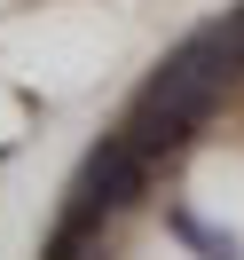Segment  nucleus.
<instances>
[{"label": "nucleus", "mask_w": 244, "mask_h": 260, "mask_svg": "<svg viewBox=\"0 0 244 260\" xmlns=\"http://www.w3.org/2000/svg\"><path fill=\"white\" fill-rule=\"evenodd\" d=\"M142 174H150V158L126 142V134H111L102 150H87L79 181H71V205H79V213H118V205L142 197Z\"/></svg>", "instance_id": "f257e3e1"}, {"label": "nucleus", "mask_w": 244, "mask_h": 260, "mask_svg": "<svg viewBox=\"0 0 244 260\" xmlns=\"http://www.w3.org/2000/svg\"><path fill=\"white\" fill-rule=\"evenodd\" d=\"M165 221H173V237L189 244L197 260H244V252H236V237H221V229H213V221H197L189 205H173V213H165Z\"/></svg>", "instance_id": "f03ea898"}]
</instances>
